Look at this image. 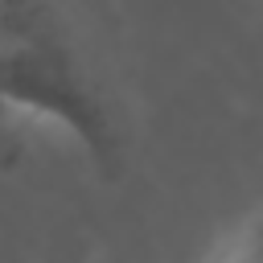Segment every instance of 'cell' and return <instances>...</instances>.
Wrapping results in <instances>:
<instances>
[{"instance_id": "cell-1", "label": "cell", "mask_w": 263, "mask_h": 263, "mask_svg": "<svg viewBox=\"0 0 263 263\" xmlns=\"http://www.w3.org/2000/svg\"><path fill=\"white\" fill-rule=\"evenodd\" d=\"M0 111L58 123L103 168L119 160L111 111L41 0H0Z\"/></svg>"}, {"instance_id": "cell-2", "label": "cell", "mask_w": 263, "mask_h": 263, "mask_svg": "<svg viewBox=\"0 0 263 263\" xmlns=\"http://www.w3.org/2000/svg\"><path fill=\"white\" fill-rule=\"evenodd\" d=\"M214 263H263V210L222 247V255Z\"/></svg>"}]
</instances>
